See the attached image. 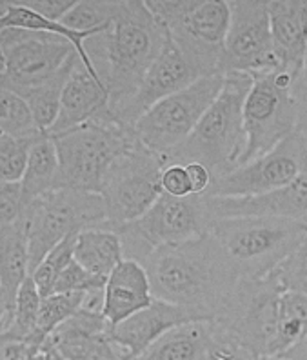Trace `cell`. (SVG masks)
Segmentation results:
<instances>
[{"instance_id":"obj_1","label":"cell","mask_w":307,"mask_h":360,"mask_svg":"<svg viewBox=\"0 0 307 360\" xmlns=\"http://www.w3.org/2000/svg\"><path fill=\"white\" fill-rule=\"evenodd\" d=\"M142 266L155 299L191 309L206 321L222 313L240 282L237 268L211 233L158 248Z\"/></svg>"},{"instance_id":"obj_2","label":"cell","mask_w":307,"mask_h":360,"mask_svg":"<svg viewBox=\"0 0 307 360\" xmlns=\"http://www.w3.org/2000/svg\"><path fill=\"white\" fill-rule=\"evenodd\" d=\"M166 39V30L145 0H119L110 30L89 37L84 44L98 79L110 93L107 108H117L135 95Z\"/></svg>"},{"instance_id":"obj_3","label":"cell","mask_w":307,"mask_h":360,"mask_svg":"<svg viewBox=\"0 0 307 360\" xmlns=\"http://www.w3.org/2000/svg\"><path fill=\"white\" fill-rule=\"evenodd\" d=\"M253 86V77L229 73L222 91L198 122L188 141L166 157L169 164L198 162L213 175V182L235 172L246 151L244 104Z\"/></svg>"},{"instance_id":"obj_4","label":"cell","mask_w":307,"mask_h":360,"mask_svg":"<svg viewBox=\"0 0 307 360\" xmlns=\"http://www.w3.org/2000/svg\"><path fill=\"white\" fill-rule=\"evenodd\" d=\"M209 233L240 278H263L302 244L307 226L302 220L278 217H235L215 220Z\"/></svg>"},{"instance_id":"obj_5","label":"cell","mask_w":307,"mask_h":360,"mask_svg":"<svg viewBox=\"0 0 307 360\" xmlns=\"http://www.w3.org/2000/svg\"><path fill=\"white\" fill-rule=\"evenodd\" d=\"M169 39L200 77L224 75L231 9L226 0H145Z\"/></svg>"},{"instance_id":"obj_6","label":"cell","mask_w":307,"mask_h":360,"mask_svg":"<svg viewBox=\"0 0 307 360\" xmlns=\"http://www.w3.org/2000/svg\"><path fill=\"white\" fill-rule=\"evenodd\" d=\"M58 155V188L100 193L105 173L115 160L138 144L128 131L110 119L107 110L91 122L53 135Z\"/></svg>"},{"instance_id":"obj_7","label":"cell","mask_w":307,"mask_h":360,"mask_svg":"<svg viewBox=\"0 0 307 360\" xmlns=\"http://www.w3.org/2000/svg\"><path fill=\"white\" fill-rule=\"evenodd\" d=\"M22 220L30 242V269L33 273L49 251L67 237L89 228H105L107 213L98 193L55 189L24 207Z\"/></svg>"},{"instance_id":"obj_8","label":"cell","mask_w":307,"mask_h":360,"mask_svg":"<svg viewBox=\"0 0 307 360\" xmlns=\"http://www.w3.org/2000/svg\"><path fill=\"white\" fill-rule=\"evenodd\" d=\"M213 219L204 195L184 198L162 193L141 219L113 229L119 233L124 259L144 262L158 248L191 240L209 233Z\"/></svg>"},{"instance_id":"obj_9","label":"cell","mask_w":307,"mask_h":360,"mask_svg":"<svg viewBox=\"0 0 307 360\" xmlns=\"http://www.w3.org/2000/svg\"><path fill=\"white\" fill-rule=\"evenodd\" d=\"M0 55L4 60L0 86L20 97L82 62L70 40L46 31H0Z\"/></svg>"},{"instance_id":"obj_10","label":"cell","mask_w":307,"mask_h":360,"mask_svg":"<svg viewBox=\"0 0 307 360\" xmlns=\"http://www.w3.org/2000/svg\"><path fill=\"white\" fill-rule=\"evenodd\" d=\"M294 84L284 71L253 77V86L244 104L246 151L240 166L268 155L296 133L299 105Z\"/></svg>"},{"instance_id":"obj_11","label":"cell","mask_w":307,"mask_h":360,"mask_svg":"<svg viewBox=\"0 0 307 360\" xmlns=\"http://www.w3.org/2000/svg\"><path fill=\"white\" fill-rule=\"evenodd\" d=\"M226 75L198 79L145 111L135 126V136L145 150L166 160L195 131L222 91ZM167 164V162H166Z\"/></svg>"},{"instance_id":"obj_12","label":"cell","mask_w":307,"mask_h":360,"mask_svg":"<svg viewBox=\"0 0 307 360\" xmlns=\"http://www.w3.org/2000/svg\"><path fill=\"white\" fill-rule=\"evenodd\" d=\"M166 160L136 144L115 160L105 173L100 197L105 204L107 226L117 229L141 219L157 202L162 191Z\"/></svg>"},{"instance_id":"obj_13","label":"cell","mask_w":307,"mask_h":360,"mask_svg":"<svg viewBox=\"0 0 307 360\" xmlns=\"http://www.w3.org/2000/svg\"><path fill=\"white\" fill-rule=\"evenodd\" d=\"M231 22L226 39L222 71L256 77L280 71L275 55L266 0H231Z\"/></svg>"},{"instance_id":"obj_14","label":"cell","mask_w":307,"mask_h":360,"mask_svg":"<svg viewBox=\"0 0 307 360\" xmlns=\"http://www.w3.org/2000/svg\"><path fill=\"white\" fill-rule=\"evenodd\" d=\"M307 141L293 133L263 157L255 158L215 180L206 197L242 198L269 193L291 184L306 169Z\"/></svg>"},{"instance_id":"obj_15","label":"cell","mask_w":307,"mask_h":360,"mask_svg":"<svg viewBox=\"0 0 307 360\" xmlns=\"http://www.w3.org/2000/svg\"><path fill=\"white\" fill-rule=\"evenodd\" d=\"M198 79L202 77L197 68L184 57V53L176 48L175 42L167 35L162 51L153 62L150 71L145 73L135 95L117 108H107V115L124 129L135 131L136 122L141 120L145 111L151 110L157 102L164 101L173 93L191 86Z\"/></svg>"},{"instance_id":"obj_16","label":"cell","mask_w":307,"mask_h":360,"mask_svg":"<svg viewBox=\"0 0 307 360\" xmlns=\"http://www.w3.org/2000/svg\"><path fill=\"white\" fill-rule=\"evenodd\" d=\"M195 321H206L191 309L180 308L166 300L155 299L151 306L111 328L110 337L128 360H138L158 338L173 328Z\"/></svg>"},{"instance_id":"obj_17","label":"cell","mask_w":307,"mask_h":360,"mask_svg":"<svg viewBox=\"0 0 307 360\" xmlns=\"http://www.w3.org/2000/svg\"><path fill=\"white\" fill-rule=\"evenodd\" d=\"M269 20L275 55L280 64V71L296 80L302 77L303 57H306V35L303 26L307 22V0H275L268 2Z\"/></svg>"},{"instance_id":"obj_18","label":"cell","mask_w":307,"mask_h":360,"mask_svg":"<svg viewBox=\"0 0 307 360\" xmlns=\"http://www.w3.org/2000/svg\"><path fill=\"white\" fill-rule=\"evenodd\" d=\"M155 300L150 275L141 262L124 259L113 269L104 288V313L111 328L151 306Z\"/></svg>"},{"instance_id":"obj_19","label":"cell","mask_w":307,"mask_h":360,"mask_svg":"<svg viewBox=\"0 0 307 360\" xmlns=\"http://www.w3.org/2000/svg\"><path fill=\"white\" fill-rule=\"evenodd\" d=\"M110 104V93L102 82L93 79L80 62L62 89L60 111L49 136L66 133L98 119Z\"/></svg>"},{"instance_id":"obj_20","label":"cell","mask_w":307,"mask_h":360,"mask_svg":"<svg viewBox=\"0 0 307 360\" xmlns=\"http://www.w3.org/2000/svg\"><path fill=\"white\" fill-rule=\"evenodd\" d=\"M213 353L211 321H195L167 331L138 360H213Z\"/></svg>"},{"instance_id":"obj_21","label":"cell","mask_w":307,"mask_h":360,"mask_svg":"<svg viewBox=\"0 0 307 360\" xmlns=\"http://www.w3.org/2000/svg\"><path fill=\"white\" fill-rule=\"evenodd\" d=\"M30 275V242H27L26 226L20 217V220L13 224L0 228V282H2L6 302L9 306V313L4 322H8L13 313L18 290Z\"/></svg>"},{"instance_id":"obj_22","label":"cell","mask_w":307,"mask_h":360,"mask_svg":"<svg viewBox=\"0 0 307 360\" xmlns=\"http://www.w3.org/2000/svg\"><path fill=\"white\" fill-rule=\"evenodd\" d=\"M111 326L102 311L82 308L53 331L46 346L55 347L66 360H82L98 338L110 333Z\"/></svg>"},{"instance_id":"obj_23","label":"cell","mask_w":307,"mask_h":360,"mask_svg":"<svg viewBox=\"0 0 307 360\" xmlns=\"http://www.w3.org/2000/svg\"><path fill=\"white\" fill-rule=\"evenodd\" d=\"M75 260L89 275L107 281L124 260L119 233L110 228H89L77 235Z\"/></svg>"},{"instance_id":"obj_24","label":"cell","mask_w":307,"mask_h":360,"mask_svg":"<svg viewBox=\"0 0 307 360\" xmlns=\"http://www.w3.org/2000/svg\"><path fill=\"white\" fill-rule=\"evenodd\" d=\"M20 186L24 207L58 188V155L49 135L40 136L31 148Z\"/></svg>"},{"instance_id":"obj_25","label":"cell","mask_w":307,"mask_h":360,"mask_svg":"<svg viewBox=\"0 0 307 360\" xmlns=\"http://www.w3.org/2000/svg\"><path fill=\"white\" fill-rule=\"evenodd\" d=\"M40 306H42V295L39 293L35 281L30 275L18 290L9 321L0 326V338H13V340L35 344Z\"/></svg>"},{"instance_id":"obj_26","label":"cell","mask_w":307,"mask_h":360,"mask_svg":"<svg viewBox=\"0 0 307 360\" xmlns=\"http://www.w3.org/2000/svg\"><path fill=\"white\" fill-rule=\"evenodd\" d=\"M307 337V295L284 291L278 306L275 356H284Z\"/></svg>"},{"instance_id":"obj_27","label":"cell","mask_w":307,"mask_h":360,"mask_svg":"<svg viewBox=\"0 0 307 360\" xmlns=\"http://www.w3.org/2000/svg\"><path fill=\"white\" fill-rule=\"evenodd\" d=\"M79 66V64H77ZM75 66V68H77ZM73 68V70H75ZM73 70L64 71L60 75H57L55 79L48 80L46 84L39 86V88L31 89L24 95V101L30 105L31 115L35 119L37 128L42 133L48 135L49 129L55 126L58 119V111H60V97H62V89L66 86L67 79L73 73Z\"/></svg>"},{"instance_id":"obj_28","label":"cell","mask_w":307,"mask_h":360,"mask_svg":"<svg viewBox=\"0 0 307 360\" xmlns=\"http://www.w3.org/2000/svg\"><path fill=\"white\" fill-rule=\"evenodd\" d=\"M86 297L88 293H51L44 297L35 331V344L44 347L53 331L84 308Z\"/></svg>"},{"instance_id":"obj_29","label":"cell","mask_w":307,"mask_h":360,"mask_svg":"<svg viewBox=\"0 0 307 360\" xmlns=\"http://www.w3.org/2000/svg\"><path fill=\"white\" fill-rule=\"evenodd\" d=\"M117 8L119 0H80L64 17L62 24L80 33H104L110 30Z\"/></svg>"},{"instance_id":"obj_30","label":"cell","mask_w":307,"mask_h":360,"mask_svg":"<svg viewBox=\"0 0 307 360\" xmlns=\"http://www.w3.org/2000/svg\"><path fill=\"white\" fill-rule=\"evenodd\" d=\"M30 105L20 95L0 86V136L39 135Z\"/></svg>"},{"instance_id":"obj_31","label":"cell","mask_w":307,"mask_h":360,"mask_svg":"<svg viewBox=\"0 0 307 360\" xmlns=\"http://www.w3.org/2000/svg\"><path fill=\"white\" fill-rule=\"evenodd\" d=\"M75 240L77 235H71L66 240H62L58 246L53 248L44 257V260L39 264V268L31 273V277L35 281L37 290L42 295V299L53 293L64 269L75 260Z\"/></svg>"},{"instance_id":"obj_32","label":"cell","mask_w":307,"mask_h":360,"mask_svg":"<svg viewBox=\"0 0 307 360\" xmlns=\"http://www.w3.org/2000/svg\"><path fill=\"white\" fill-rule=\"evenodd\" d=\"M0 136V182H20L26 172L27 157L40 136Z\"/></svg>"},{"instance_id":"obj_33","label":"cell","mask_w":307,"mask_h":360,"mask_svg":"<svg viewBox=\"0 0 307 360\" xmlns=\"http://www.w3.org/2000/svg\"><path fill=\"white\" fill-rule=\"evenodd\" d=\"M273 275L280 282L284 291H296V293L307 295V237L273 271Z\"/></svg>"},{"instance_id":"obj_34","label":"cell","mask_w":307,"mask_h":360,"mask_svg":"<svg viewBox=\"0 0 307 360\" xmlns=\"http://www.w3.org/2000/svg\"><path fill=\"white\" fill-rule=\"evenodd\" d=\"M105 282L107 281L104 278L89 275L77 260H73L60 275L53 293H91V291L104 290Z\"/></svg>"},{"instance_id":"obj_35","label":"cell","mask_w":307,"mask_h":360,"mask_svg":"<svg viewBox=\"0 0 307 360\" xmlns=\"http://www.w3.org/2000/svg\"><path fill=\"white\" fill-rule=\"evenodd\" d=\"M24 213L20 182H0V228L20 220Z\"/></svg>"},{"instance_id":"obj_36","label":"cell","mask_w":307,"mask_h":360,"mask_svg":"<svg viewBox=\"0 0 307 360\" xmlns=\"http://www.w3.org/2000/svg\"><path fill=\"white\" fill-rule=\"evenodd\" d=\"M162 191L169 197L184 198L193 195L184 164H169L162 173Z\"/></svg>"},{"instance_id":"obj_37","label":"cell","mask_w":307,"mask_h":360,"mask_svg":"<svg viewBox=\"0 0 307 360\" xmlns=\"http://www.w3.org/2000/svg\"><path fill=\"white\" fill-rule=\"evenodd\" d=\"M44 347L26 340L0 338V360H42Z\"/></svg>"},{"instance_id":"obj_38","label":"cell","mask_w":307,"mask_h":360,"mask_svg":"<svg viewBox=\"0 0 307 360\" xmlns=\"http://www.w3.org/2000/svg\"><path fill=\"white\" fill-rule=\"evenodd\" d=\"M22 6L30 8L31 11L42 15L53 22H62L64 17L70 13L77 0H20Z\"/></svg>"},{"instance_id":"obj_39","label":"cell","mask_w":307,"mask_h":360,"mask_svg":"<svg viewBox=\"0 0 307 360\" xmlns=\"http://www.w3.org/2000/svg\"><path fill=\"white\" fill-rule=\"evenodd\" d=\"M82 360H128V359H126V355L120 352V347L111 340L110 333H107L93 344L89 353L84 356Z\"/></svg>"},{"instance_id":"obj_40","label":"cell","mask_w":307,"mask_h":360,"mask_svg":"<svg viewBox=\"0 0 307 360\" xmlns=\"http://www.w3.org/2000/svg\"><path fill=\"white\" fill-rule=\"evenodd\" d=\"M185 172H188L189 182H191V189L193 195H206L213 186V175L206 166L198 162L184 164Z\"/></svg>"},{"instance_id":"obj_41","label":"cell","mask_w":307,"mask_h":360,"mask_svg":"<svg viewBox=\"0 0 307 360\" xmlns=\"http://www.w3.org/2000/svg\"><path fill=\"white\" fill-rule=\"evenodd\" d=\"M294 97L299 105V124H296V133L307 139V82L296 80L294 84Z\"/></svg>"},{"instance_id":"obj_42","label":"cell","mask_w":307,"mask_h":360,"mask_svg":"<svg viewBox=\"0 0 307 360\" xmlns=\"http://www.w3.org/2000/svg\"><path fill=\"white\" fill-rule=\"evenodd\" d=\"M284 356H287L291 360H307V337L303 338L302 342L296 344L291 352L285 353Z\"/></svg>"},{"instance_id":"obj_43","label":"cell","mask_w":307,"mask_h":360,"mask_svg":"<svg viewBox=\"0 0 307 360\" xmlns=\"http://www.w3.org/2000/svg\"><path fill=\"white\" fill-rule=\"evenodd\" d=\"M42 360H66V359H64V356H62L55 347L44 346V356H42Z\"/></svg>"},{"instance_id":"obj_44","label":"cell","mask_w":307,"mask_h":360,"mask_svg":"<svg viewBox=\"0 0 307 360\" xmlns=\"http://www.w3.org/2000/svg\"><path fill=\"white\" fill-rule=\"evenodd\" d=\"M8 313H9L8 302H6L4 299H0V326H2L4 319H6V316H8Z\"/></svg>"},{"instance_id":"obj_45","label":"cell","mask_w":307,"mask_h":360,"mask_svg":"<svg viewBox=\"0 0 307 360\" xmlns=\"http://www.w3.org/2000/svg\"><path fill=\"white\" fill-rule=\"evenodd\" d=\"M299 80H303L307 82V49H306V57H303V70H302V77Z\"/></svg>"},{"instance_id":"obj_46","label":"cell","mask_w":307,"mask_h":360,"mask_svg":"<svg viewBox=\"0 0 307 360\" xmlns=\"http://www.w3.org/2000/svg\"><path fill=\"white\" fill-rule=\"evenodd\" d=\"M255 360H291L287 356H263V359H255Z\"/></svg>"},{"instance_id":"obj_47","label":"cell","mask_w":307,"mask_h":360,"mask_svg":"<svg viewBox=\"0 0 307 360\" xmlns=\"http://www.w3.org/2000/svg\"><path fill=\"white\" fill-rule=\"evenodd\" d=\"M4 73V60H2V55H0V77Z\"/></svg>"},{"instance_id":"obj_48","label":"cell","mask_w":307,"mask_h":360,"mask_svg":"<svg viewBox=\"0 0 307 360\" xmlns=\"http://www.w3.org/2000/svg\"><path fill=\"white\" fill-rule=\"evenodd\" d=\"M0 299H4L6 300V297H4V291H2V282H0ZM9 308V306H8Z\"/></svg>"},{"instance_id":"obj_49","label":"cell","mask_w":307,"mask_h":360,"mask_svg":"<svg viewBox=\"0 0 307 360\" xmlns=\"http://www.w3.org/2000/svg\"><path fill=\"white\" fill-rule=\"evenodd\" d=\"M302 222H303V224H306V226H307V217H306V219H303V220H302Z\"/></svg>"}]
</instances>
